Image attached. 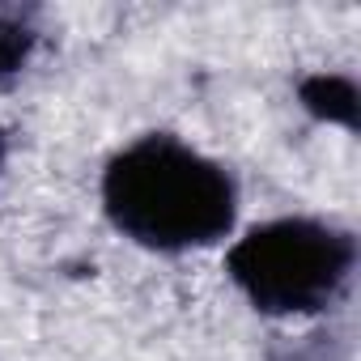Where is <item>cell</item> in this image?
<instances>
[{"label": "cell", "mask_w": 361, "mask_h": 361, "mask_svg": "<svg viewBox=\"0 0 361 361\" xmlns=\"http://www.w3.org/2000/svg\"><path fill=\"white\" fill-rule=\"evenodd\" d=\"M35 43H39V30H35L26 18L0 9V81L18 77V73L30 64Z\"/></svg>", "instance_id": "277c9868"}, {"label": "cell", "mask_w": 361, "mask_h": 361, "mask_svg": "<svg viewBox=\"0 0 361 361\" xmlns=\"http://www.w3.org/2000/svg\"><path fill=\"white\" fill-rule=\"evenodd\" d=\"M357 238L319 217H276L251 226L230 251L226 272L259 314H319L353 281Z\"/></svg>", "instance_id": "7a4b0ae2"}, {"label": "cell", "mask_w": 361, "mask_h": 361, "mask_svg": "<svg viewBox=\"0 0 361 361\" xmlns=\"http://www.w3.org/2000/svg\"><path fill=\"white\" fill-rule=\"evenodd\" d=\"M0 170H5V136H0Z\"/></svg>", "instance_id": "5b68a950"}, {"label": "cell", "mask_w": 361, "mask_h": 361, "mask_svg": "<svg viewBox=\"0 0 361 361\" xmlns=\"http://www.w3.org/2000/svg\"><path fill=\"white\" fill-rule=\"evenodd\" d=\"M106 221L149 251H196L221 243L238 221L234 174L170 132L123 145L102 170Z\"/></svg>", "instance_id": "6da1fadb"}, {"label": "cell", "mask_w": 361, "mask_h": 361, "mask_svg": "<svg viewBox=\"0 0 361 361\" xmlns=\"http://www.w3.org/2000/svg\"><path fill=\"white\" fill-rule=\"evenodd\" d=\"M298 102L323 119V123H336V128H357V106H361V94H357V81L344 77V73H314L298 85Z\"/></svg>", "instance_id": "3957f363"}]
</instances>
